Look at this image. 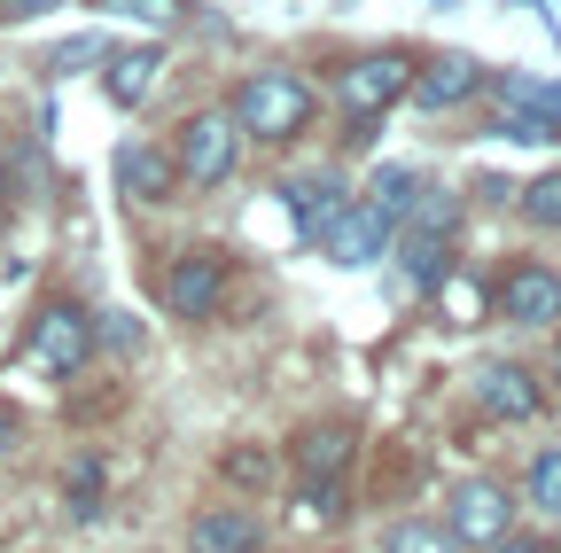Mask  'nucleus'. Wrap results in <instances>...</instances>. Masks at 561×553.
<instances>
[{
    "label": "nucleus",
    "mask_w": 561,
    "mask_h": 553,
    "mask_svg": "<svg viewBox=\"0 0 561 553\" xmlns=\"http://www.w3.org/2000/svg\"><path fill=\"white\" fill-rule=\"evenodd\" d=\"M94 343H110V352H125V359H133V352H140V327H133L125 312H102V320H94Z\"/></svg>",
    "instance_id": "obj_24"
},
{
    "label": "nucleus",
    "mask_w": 561,
    "mask_h": 553,
    "mask_svg": "<svg viewBox=\"0 0 561 553\" xmlns=\"http://www.w3.org/2000/svg\"><path fill=\"white\" fill-rule=\"evenodd\" d=\"M16 445V405H0V452Z\"/></svg>",
    "instance_id": "obj_29"
},
{
    "label": "nucleus",
    "mask_w": 561,
    "mask_h": 553,
    "mask_svg": "<svg viewBox=\"0 0 561 553\" xmlns=\"http://www.w3.org/2000/svg\"><path fill=\"white\" fill-rule=\"evenodd\" d=\"M421 195V180L405 172V164H390V172H375L367 180V203H375V211H390V219H405V203Z\"/></svg>",
    "instance_id": "obj_19"
},
{
    "label": "nucleus",
    "mask_w": 561,
    "mask_h": 553,
    "mask_svg": "<svg viewBox=\"0 0 561 553\" xmlns=\"http://www.w3.org/2000/svg\"><path fill=\"white\" fill-rule=\"evenodd\" d=\"M117 180H125V195H133V203H164V195L180 187L172 157H164V149H149V141H125V149H117Z\"/></svg>",
    "instance_id": "obj_12"
},
{
    "label": "nucleus",
    "mask_w": 561,
    "mask_h": 553,
    "mask_svg": "<svg viewBox=\"0 0 561 553\" xmlns=\"http://www.w3.org/2000/svg\"><path fill=\"white\" fill-rule=\"evenodd\" d=\"M523 219L530 227H561V172H546V180L523 187Z\"/></svg>",
    "instance_id": "obj_21"
},
{
    "label": "nucleus",
    "mask_w": 561,
    "mask_h": 553,
    "mask_svg": "<svg viewBox=\"0 0 561 553\" xmlns=\"http://www.w3.org/2000/svg\"><path fill=\"white\" fill-rule=\"evenodd\" d=\"M234 125L257 133V141H297L312 125V87L297 71H257L234 87Z\"/></svg>",
    "instance_id": "obj_1"
},
{
    "label": "nucleus",
    "mask_w": 561,
    "mask_h": 553,
    "mask_svg": "<svg viewBox=\"0 0 561 553\" xmlns=\"http://www.w3.org/2000/svg\"><path fill=\"white\" fill-rule=\"evenodd\" d=\"M39 9H55V0H0V24H24V16H39Z\"/></svg>",
    "instance_id": "obj_28"
},
{
    "label": "nucleus",
    "mask_w": 561,
    "mask_h": 553,
    "mask_svg": "<svg viewBox=\"0 0 561 553\" xmlns=\"http://www.w3.org/2000/svg\"><path fill=\"white\" fill-rule=\"evenodd\" d=\"M483 553H553V545H546V538H523V530H507V538H491Z\"/></svg>",
    "instance_id": "obj_27"
},
{
    "label": "nucleus",
    "mask_w": 561,
    "mask_h": 553,
    "mask_svg": "<svg viewBox=\"0 0 561 553\" xmlns=\"http://www.w3.org/2000/svg\"><path fill=\"white\" fill-rule=\"evenodd\" d=\"M351 499H343V475H305V492H297V522H343Z\"/></svg>",
    "instance_id": "obj_18"
},
{
    "label": "nucleus",
    "mask_w": 561,
    "mask_h": 553,
    "mask_svg": "<svg viewBox=\"0 0 561 553\" xmlns=\"http://www.w3.org/2000/svg\"><path fill=\"white\" fill-rule=\"evenodd\" d=\"M351 445H359L351 429H305L297 437V475H343L351 468Z\"/></svg>",
    "instance_id": "obj_16"
},
{
    "label": "nucleus",
    "mask_w": 561,
    "mask_h": 553,
    "mask_svg": "<svg viewBox=\"0 0 561 553\" xmlns=\"http://www.w3.org/2000/svg\"><path fill=\"white\" fill-rule=\"evenodd\" d=\"M280 195H289V211H297V234H305V242H312V234H320V227L343 211V203H351L335 172H305V180H289Z\"/></svg>",
    "instance_id": "obj_14"
},
{
    "label": "nucleus",
    "mask_w": 561,
    "mask_h": 553,
    "mask_svg": "<svg viewBox=\"0 0 561 553\" xmlns=\"http://www.w3.org/2000/svg\"><path fill=\"white\" fill-rule=\"evenodd\" d=\"M265 475H273V460H265V452H250V445H234V452H227V483H257V492H265Z\"/></svg>",
    "instance_id": "obj_25"
},
{
    "label": "nucleus",
    "mask_w": 561,
    "mask_h": 553,
    "mask_svg": "<svg viewBox=\"0 0 561 553\" xmlns=\"http://www.w3.org/2000/svg\"><path fill=\"white\" fill-rule=\"evenodd\" d=\"M219 304H227V257H219V250H180V257L164 265V312L210 320Z\"/></svg>",
    "instance_id": "obj_5"
},
{
    "label": "nucleus",
    "mask_w": 561,
    "mask_h": 553,
    "mask_svg": "<svg viewBox=\"0 0 561 553\" xmlns=\"http://www.w3.org/2000/svg\"><path fill=\"white\" fill-rule=\"evenodd\" d=\"M476 390H483L491 413H507V422H538V413H546V390H538L530 367H515V359H491V367L476 375Z\"/></svg>",
    "instance_id": "obj_10"
},
{
    "label": "nucleus",
    "mask_w": 561,
    "mask_h": 553,
    "mask_svg": "<svg viewBox=\"0 0 561 553\" xmlns=\"http://www.w3.org/2000/svg\"><path fill=\"white\" fill-rule=\"evenodd\" d=\"M234 157H242V125L234 110H195L180 125V149H172V172L187 187H227L234 180Z\"/></svg>",
    "instance_id": "obj_2"
},
{
    "label": "nucleus",
    "mask_w": 561,
    "mask_h": 553,
    "mask_svg": "<svg viewBox=\"0 0 561 553\" xmlns=\"http://www.w3.org/2000/svg\"><path fill=\"white\" fill-rule=\"evenodd\" d=\"M445 530L460 545H491V538L515 530V499L500 483H460V492H445Z\"/></svg>",
    "instance_id": "obj_7"
},
{
    "label": "nucleus",
    "mask_w": 561,
    "mask_h": 553,
    "mask_svg": "<svg viewBox=\"0 0 561 553\" xmlns=\"http://www.w3.org/2000/svg\"><path fill=\"white\" fill-rule=\"evenodd\" d=\"M500 312L523 327H553L561 320V273L553 265H507L500 273Z\"/></svg>",
    "instance_id": "obj_9"
},
{
    "label": "nucleus",
    "mask_w": 561,
    "mask_h": 553,
    "mask_svg": "<svg viewBox=\"0 0 561 553\" xmlns=\"http://www.w3.org/2000/svg\"><path fill=\"white\" fill-rule=\"evenodd\" d=\"M500 125L515 133V141H553V133H561V87L507 71L500 79Z\"/></svg>",
    "instance_id": "obj_8"
},
{
    "label": "nucleus",
    "mask_w": 561,
    "mask_h": 553,
    "mask_svg": "<svg viewBox=\"0 0 561 553\" xmlns=\"http://www.w3.org/2000/svg\"><path fill=\"white\" fill-rule=\"evenodd\" d=\"M476 87H483V62H476V55H437L430 71H413L405 94H421L430 110H453V102H468Z\"/></svg>",
    "instance_id": "obj_11"
},
{
    "label": "nucleus",
    "mask_w": 561,
    "mask_h": 553,
    "mask_svg": "<svg viewBox=\"0 0 561 553\" xmlns=\"http://www.w3.org/2000/svg\"><path fill=\"white\" fill-rule=\"evenodd\" d=\"M0 203H9V164H0Z\"/></svg>",
    "instance_id": "obj_30"
},
{
    "label": "nucleus",
    "mask_w": 561,
    "mask_h": 553,
    "mask_svg": "<svg viewBox=\"0 0 561 553\" xmlns=\"http://www.w3.org/2000/svg\"><path fill=\"white\" fill-rule=\"evenodd\" d=\"M94 55H102V39H70V47H55V71H87Z\"/></svg>",
    "instance_id": "obj_26"
},
{
    "label": "nucleus",
    "mask_w": 561,
    "mask_h": 553,
    "mask_svg": "<svg viewBox=\"0 0 561 553\" xmlns=\"http://www.w3.org/2000/svg\"><path fill=\"white\" fill-rule=\"evenodd\" d=\"M102 9H117V16H140L149 32H172V24H180V0H102Z\"/></svg>",
    "instance_id": "obj_23"
},
{
    "label": "nucleus",
    "mask_w": 561,
    "mask_h": 553,
    "mask_svg": "<svg viewBox=\"0 0 561 553\" xmlns=\"http://www.w3.org/2000/svg\"><path fill=\"white\" fill-rule=\"evenodd\" d=\"M157 71H164V55H157V47H125V55H110L102 87H110L117 110H133V102H149V94H157Z\"/></svg>",
    "instance_id": "obj_15"
},
{
    "label": "nucleus",
    "mask_w": 561,
    "mask_h": 553,
    "mask_svg": "<svg viewBox=\"0 0 561 553\" xmlns=\"http://www.w3.org/2000/svg\"><path fill=\"white\" fill-rule=\"evenodd\" d=\"M62 492H70V507H79V515H94V507H102V460L79 452V460H70V475H62Z\"/></svg>",
    "instance_id": "obj_20"
},
{
    "label": "nucleus",
    "mask_w": 561,
    "mask_h": 553,
    "mask_svg": "<svg viewBox=\"0 0 561 553\" xmlns=\"http://www.w3.org/2000/svg\"><path fill=\"white\" fill-rule=\"evenodd\" d=\"M390 234H398V219H390V211H375L367 195H351L343 211L320 227V250H328L335 265H367V257H382V250H390Z\"/></svg>",
    "instance_id": "obj_6"
},
{
    "label": "nucleus",
    "mask_w": 561,
    "mask_h": 553,
    "mask_svg": "<svg viewBox=\"0 0 561 553\" xmlns=\"http://www.w3.org/2000/svg\"><path fill=\"white\" fill-rule=\"evenodd\" d=\"M187 553H257V515L242 507H210L187 522Z\"/></svg>",
    "instance_id": "obj_13"
},
{
    "label": "nucleus",
    "mask_w": 561,
    "mask_h": 553,
    "mask_svg": "<svg viewBox=\"0 0 561 553\" xmlns=\"http://www.w3.org/2000/svg\"><path fill=\"white\" fill-rule=\"evenodd\" d=\"M405 87H413V55H359L335 71V102H343L351 133H367L390 102H405Z\"/></svg>",
    "instance_id": "obj_3"
},
{
    "label": "nucleus",
    "mask_w": 561,
    "mask_h": 553,
    "mask_svg": "<svg viewBox=\"0 0 561 553\" xmlns=\"http://www.w3.org/2000/svg\"><path fill=\"white\" fill-rule=\"evenodd\" d=\"M382 553H460V538H453L445 522L405 515V522H390V530H382Z\"/></svg>",
    "instance_id": "obj_17"
},
{
    "label": "nucleus",
    "mask_w": 561,
    "mask_h": 553,
    "mask_svg": "<svg viewBox=\"0 0 561 553\" xmlns=\"http://www.w3.org/2000/svg\"><path fill=\"white\" fill-rule=\"evenodd\" d=\"M553 382H561V343H553Z\"/></svg>",
    "instance_id": "obj_31"
},
{
    "label": "nucleus",
    "mask_w": 561,
    "mask_h": 553,
    "mask_svg": "<svg viewBox=\"0 0 561 553\" xmlns=\"http://www.w3.org/2000/svg\"><path fill=\"white\" fill-rule=\"evenodd\" d=\"M530 499L561 522V452H538V460H530Z\"/></svg>",
    "instance_id": "obj_22"
},
{
    "label": "nucleus",
    "mask_w": 561,
    "mask_h": 553,
    "mask_svg": "<svg viewBox=\"0 0 561 553\" xmlns=\"http://www.w3.org/2000/svg\"><path fill=\"white\" fill-rule=\"evenodd\" d=\"M24 352H32L55 382L87 375V359H94V312H87V304H70V297L39 304V320H32V343H24Z\"/></svg>",
    "instance_id": "obj_4"
}]
</instances>
